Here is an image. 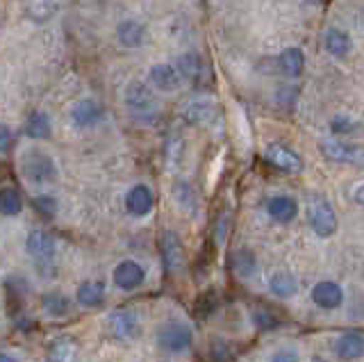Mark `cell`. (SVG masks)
<instances>
[{
  "label": "cell",
  "mask_w": 364,
  "mask_h": 362,
  "mask_svg": "<svg viewBox=\"0 0 364 362\" xmlns=\"http://www.w3.org/2000/svg\"><path fill=\"white\" fill-rule=\"evenodd\" d=\"M26 134L32 139H48L50 137V119L43 112H32L26 121Z\"/></svg>",
  "instance_id": "cell-25"
},
{
  "label": "cell",
  "mask_w": 364,
  "mask_h": 362,
  "mask_svg": "<svg viewBox=\"0 0 364 362\" xmlns=\"http://www.w3.org/2000/svg\"><path fill=\"white\" fill-rule=\"evenodd\" d=\"M71 119L77 128H91L102 119V107L94 100H80L71 112Z\"/></svg>",
  "instance_id": "cell-17"
},
{
  "label": "cell",
  "mask_w": 364,
  "mask_h": 362,
  "mask_svg": "<svg viewBox=\"0 0 364 362\" xmlns=\"http://www.w3.org/2000/svg\"><path fill=\"white\" fill-rule=\"evenodd\" d=\"M119 35V41L123 43L125 48H139L144 43V37H146V30L141 23H136V21H123L117 30Z\"/></svg>",
  "instance_id": "cell-20"
},
{
  "label": "cell",
  "mask_w": 364,
  "mask_h": 362,
  "mask_svg": "<svg viewBox=\"0 0 364 362\" xmlns=\"http://www.w3.org/2000/svg\"><path fill=\"white\" fill-rule=\"evenodd\" d=\"M271 362H301V360H299V356L294 353V351L282 348V351H278V353H273Z\"/></svg>",
  "instance_id": "cell-34"
},
{
  "label": "cell",
  "mask_w": 364,
  "mask_h": 362,
  "mask_svg": "<svg viewBox=\"0 0 364 362\" xmlns=\"http://www.w3.org/2000/svg\"><path fill=\"white\" fill-rule=\"evenodd\" d=\"M34 208H37L43 217H53L57 206H55V201L50 196H39V198H34Z\"/></svg>",
  "instance_id": "cell-32"
},
{
  "label": "cell",
  "mask_w": 364,
  "mask_h": 362,
  "mask_svg": "<svg viewBox=\"0 0 364 362\" xmlns=\"http://www.w3.org/2000/svg\"><path fill=\"white\" fill-rule=\"evenodd\" d=\"M11 142H14V134H11L9 126H3V123H0V153L9 151Z\"/></svg>",
  "instance_id": "cell-33"
},
{
  "label": "cell",
  "mask_w": 364,
  "mask_h": 362,
  "mask_svg": "<svg viewBox=\"0 0 364 362\" xmlns=\"http://www.w3.org/2000/svg\"><path fill=\"white\" fill-rule=\"evenodd\" d=\"M155 206V196L151 187L146 185H134L128 194H125V210H128L132 217H146V214H151Z\"/></svg>",
  "instance_id": "cell-12"
},
{
  "label": "cell",
  "mask_w": 364,
  "mask_h": 362,
  "mask_svg": "<svg viewBox=\"0 0 364 362\" xmlns=\"http://www.w3.org/2000/svg\"><path fill=\"white\" fill-rule=\"evenodd\" d=\"M75 348L68 339H57L48 351V362H73Z\"/></svg>",
  "instance_id": "cell-28"
},
{
  "label": "cell",
  "mask_w": 364,
  "mask_h": 362,
  "mask_svg": "<svg viewBox=\"0 0 364 362\" xmlns=\"http://www.w3.org/2000/svg\"><path fill=\"white\" fill-rule=\"evenodd\" d=\"M125 105H128L134 115H146V112L151 115L157 107V98L144 82H130L128 89H125Z\"/></svg>",
  "instance_id": "cell-8"
},
{
  "label": "cell",
  "mask_w": 364,
  "mask_h": 362,
  "mask_svg": "<svg viewBox=\"0 0 364 362\" xmlns=\"http://www.w3.org/2000/svg\"><path fill=\"white\" fill-rule=\"evenodd\" d=\"M330 128H333L335 134H350L353 130L358 128V121H353L346 115H337L333 121H330Z\"/></svg>",
  "instance_id": "cell-31"
},
{
  "label": "cell",
  "mask_w": 364,
  "mask_h": 362,
  "mask_svg": "<svg viewBox=\"0 0 364 362\" xmlns=\"http://www.w3.org/2000/svg\"><path fill=\"white\" fill-rule=\"evenodd\" d=\"M151 82L159 89V92H176V89L180 87L182 78L178 73L176 66L171 64H157L151 69Z\"/></svg>",
  "instance_id": "cell-15"
},
{
  "label": "cell",
  "mask_w": 364,
  "mask_h": 362,
  "mask_svg": "<svg viewBox=\"0 0 364 362\" xmlns=\"http://www.w3.org/2000/svg\"><path fill=\"white\" fill-rule=\"evenodd\" d=\"M144 280H146V271L136 260H123L114 269V285L123 292L139 289L144 285Z\"/></svg>",
  "instance_id": "cell-7"
},
{
  "label": "cell",
  "mask_w": 364,
  "mask_h": 362,
  "mask_svg": "<svg viewBox=\"0 0 364 362\" xmlns=\"http://www.w3.org/2000/svg\"><path fill=\"white\" fill-rule=\"evenodd\" d=\"M0 362H18L14 356H9V353H0Z\"/></svg>",
  "instance_id": "cell-35"
},
{
  "label": "cell",
  "mask_w": 364,
  "mask_h": 362,
  "mask_svg": "<svg viewBox=\"0 0 364 362\" xmlns=\"http://www.w3.org/2000/svg\"><path fill=\"white\" fill-rule=\"evenodd\" d=\"M312 301L321 310H337L344 303V289L335 280H321L312 287Z\"/></svg>",
  "instance_id": "cell-11"
},
{
  "label": "cell",
  "mask_w": 364,
  "mask_h": 362,
  "mask_svg": "<svg viewBox=\"0 0 364 362\" xmlns=\"http://www.w3.org/2000/svg\"><path fill=\"white\" fill-rule=\"evenodd\" d=\"M26 248H28V253L34 257V262H37V265H53L55 253H57L55 237L48 235L46 230H32L28 235Z\"/></svg>",
  "instance_id": "cell-6"
},
{
  "label": "cell",
  "mask_w": 364,
  "mask_h": 362,
  "mask_svg": "<svg viewBox=\"0 0 364 362\" xmlns=\"http://www.w3.org/2000/svg\"><path fill=\"white\" fill-rule=\"evenodd\" d=\"M278 64H280L284 75L299 78L303 73V66H305V55L301 48H287V50H282V55L278 58Z\"/></svg>",
  "instance_id": "cell-23"
},
{
  "label": "cell",
  "mask_w": 364,
  "mask_h": 362,
  "mask_svg": "<svg viewBox=\"0 0 364 362\" xmlns=\"http://www.w3.org/2000/svg\"><path fill=\"white\" fill-rule=\"evenodd\" d=\"M105 301V287L98 280H85L82 285L77 287V303L82 308H98V305Z\"/></svg>",
  "instance_id": "cell-19"
},
{
  "label": "cell",
  "mask_w": 364,
  "mask_h": 362,
  "mask_svg": "<svg viewBox=\"0 0 364 362\" xmlns=\"http://www.w3.org/2000/svg\"><path fill=\"white\" fill-rule=\"evenodd\" d=\"M21 210H23V201H21L18 191L14 187L0 189V214H5V217H16Z\"/></svg>",
  "instance_id": "cell-27"
},
{
  "label": "cell",
  "mask_w": 364,
  "mask_h": 362,
  "mask_svg": "<svg viewBox=\"0 0 364 362\" xmlns=\"http://www.w3.org/2000/svg\"><path fill=\"white\" fill-rule=\"evenodd\" d=\"M109 331L117 339H134L139 335V316L134 310H114L109 314Z\"/></svg>",
  "instance_id": "cell-9"
},
{
  "label": "cell",
  "mask_w": 364,
  "mask_h": 362,
  "mask_svg": "<svg viewBox=\"0 0 364 362\" xmlns=\"http://www.w3.org/2000/svg\"><path fill=\"white\" fill-rule=\"evenodd\" d=\"M159 251H162V262L168 274H180L185 269V248L173 230H164L159 235Z\"/></svg>",
  "instance_id": "cell-4"
},
{
  "label": "cell",
  "mask_w": 364,
  "mask_h": 362,
  "mask_svg": "<svg viewBox=\"0 0 364 362\" xmlns=\"http://www.w3.org/2000/svg\"><path fill=\"white\" fill-rule=\"evenodd\" d=\"M326 50L330 55H335V58H346V55L350 53V37L346 35L344 30L339 28H330L326 32Z\"/></svg>",
  "instance_id": "cell-22"
},
{
  "label": "cell",
  "mask_w": 364,
  "mask_h": 362,
  "mask_svg": "<svg viewBox=\"0 0 364 362\" xmlns=\"http://www.w3.org/2000/svg\"><path fill=\"white\" fill-rule=\"evenodd\" d=\"M337 356L341 360H360L364 353V335L360 331H348L337 339Z\"/></svg>",
  "instance_id": "cell-14"
},
{
  "label": "cell",
  "mask_w": 364,
  "mask_h": 362,
  "mask_svg": "<svg viewBox=\"0 0 364 362\" xmlns=\"http://www.w3.org/2000/svg\"><path fill=\"white\" fill-rule=\"evenodd\" d=\"M178 73H180V78H187L191 85L200 87L203 85L205 64H203V60L198 58V55H193V53L182 55V58L178 60Z\"/></svg>",
  "instance_id": "cell-18"
},
{
  "label": "cell",
  "mask_w": 364,
  "mask_h": 362,
  "mask_svg": "<svg viewBox=\"0 0 364 362\" xmlns=\"http://www.w3.org/2000/svg\"><path fill=\"white\" fill-rule=\"evenodd\" d=\"M264 157L271 166H276L280 171H287V174H301L305 166L303 157L284 144H269L264 151Z\"/></svg>",
  "instance_id": "cell-5"
},
{
  "label": "cell",
  "mask_w": 364,
  "mask_h": 362,
  "mask_svg": "<svg viewBox=\"0 0 364 362\" xmlns=\"http://www.w3.org/2000/svg\"><path fill=\"white\" fill-rule=\"evenodd\" d=\"M318 149H321L323 157L330 162H337V164H355V162H360V151L355 149V146L344 144L339 139H330V137L321 139Z\"/></svg>",
  "instance_id": "cell-10"
},
{
  "label": "cell",
  "mask_w": 364,
  "mask_h": 362,
  "mask_svg": "<svg viewBox=\"0 0 364 362\" xmlns=\"http://www.w3.org/2000/svg\"><path fill=\"white\" fill-rule=\"evenodd\" d=\"M0 28H3V12H0Z\"/></svg>",
  "instance_id": "cell-37"
},
{
  "label": "cell",
  "mask_w": 364,
  "mask_h": 362,
  "mask_svg": "<svg viewBox=\"0 0 364 362\" xmlns=\"http://www.w3.org/2000/svg\"><path fill=\"white\" fill-rule=\"evenodd\" d=\"M307 219L318 237H333L337 233L335 208L323 194H310L307 198Z\"/></svg>",
  "instance_id": "cell-2"
},
{
  "label": "cell",
  "mask_w": 364,
  "mask_h": 362,
  "mask_svg": "<svg viewBox=\"0 0 364 362\" xmlns=\"http://www.w3.org/2000/svg\"><path fill=\"white\" fill-rule=\"evenodd\" d=\"M43 310H46V314L57 316V319H60V316H66L68 312L73 310V301L62 292H50V294H46V297H43Z\"/></svg>",
  "instance_id": "cell-24"
},
{
  "label": "cell",
  "mask_w": 364,
  "mask_h": 362,
  "mask_svg": "<svg viewBox=\"0 0 364 362\" xmlns=\"http://www.w3.org/2000/svg\"><path fill=\"white\" fill-rule=\"evenodd\" d=\"M182 117L189 123H210L216 117V107L210 100H193L182 110Z\"/></svg>",
  "instance_id": "cell-21"
},
{
  "label": "cell",
  "mask_w": 364,
  "mask_h": 362,
  "mask_svg": "<svg viewBox=\"0 0 364 362\" xmlns=\"http://www.w3.org/2000/svg\"><path fill=\"white\" fill-rule=\"evenodd\" d=\"M23 16L32 23H48L57 14V0H21Z\"/></svg>",
  "instance_id": "cell-13"
},
{
  "label": "cell",
  "mask_w": 364,
  "mask_h": 362,
  "mask_svg": "<svg viewBox=\"0 0 364 362\" xmlns=\"http://www.w3.org/2000/svg\"><path fill=\"white\" fill-rule=\"evenodd\" d=\"M235 260H237V262H235L237 267H235V269H237V274H239V276L248 278V276H253V274H255V269H257V260H255V255H253V253L248 251V248H242V251L237 253V257H235Z\"/></svg>",
  "instance_id": "cell-29"
},
{
  "label": "cell",
  "mask_w": 364,
  "mask_h": 362,
  "mask_svg": "<svg viewBox=\"0 0 364 362\" xmlns=\"http://www.w3.org/2000/svg\"><path fill=\"white\" fill-rule=\"evenodd\" d=\"M296 289H299V285H296V278L291 274H287V271H278V274H273L271 278V294L278 299H289L296 294Z\"/></svg>",
  "instance_id": "cell-26"
},
{
  "label": "cell",
  "mask_w": 364,
  "mask_h": 362,
  "mask_svg": "<svg viewBox=\"0 0 364 362\" xmlns=\"http://www.w3.org/2000/svg\"><path fill=\"white\" fill-rule=\"evenodd\" d=\"M157 342L164 351H171V353H182V351H187L191 346L193 333L185 321L171 319V321H166L157 328Z\"/></svg>",
  "instance_id": "cell-3"
},
{
  "label": "cell",
  "mask_w": 364,
  "mask_h": 362,
  "mask_svg": "<svg viewBox=\"0 0 364 362\" xmlns=\"http://www.w3.org/2000/svg\"><path fill=\"white\" fill-rule=\"evenodd\" d=\"M312 362H328V360H323V358H312Z\"/></svg>",
  "instance_id": "cell-36"
},
{
  "label": "cell",
  "mask_w": 364,
  "mask_h": 362,
  "mask_svg": "<svg viewBox=\"0 0 364 362\" xmlns=\"http://www.w3.org/2000/svg\"><path fill=\"white\" fill-rule=\"evenodd\" d=\"M253 324L259 328V331H273V328L278 326V316L267 308H257L253 312Z\"/></svg>",
  "instance_id": "cell-30"
},
{
  "label": "cell",
  "mask_w": 364,
  "mask_h": 362,
  "mask_svg": "<svg viewBox=\"0 0 364 362\" xmlns=\"http://www.w3.org/2000/svg\"><path fill=\"white\" fill-rule=\"evenodd\" d=\"M269 217L278 223H289L296 219V214H299V203H296L291 196H273L269 201Z\"/></svg>",
  "instance_id": "cell-16"
},
{
  "label": "cell",
  "mask_w": 364,
  "mask_h": 362,
  "mask_svg": "<svg viewBox=\"0 0 364 362\" xmlns=\"http://www.w3.org/2000/svg\"><path fill=\"white\" fill-rule=\"evenodd\" d=\"M21 174L26 176L28 183L32 185H48L57 178V166L53 162V157L43 151L30 149L21 155Z\"/></svg>",
  "instance_id": "cell-1"
}]
</instances>
